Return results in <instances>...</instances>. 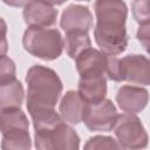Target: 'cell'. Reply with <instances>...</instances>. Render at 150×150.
<instances>
[{
	"instance_id": "obj_1",
	"label": "cell",
	"mask_w": 150,
	"mask_h": 150,
	"mask_svg": "<svg viewBox=\"0 0 150 150\" xmlns=\"http://www.w3.org/2000/svg\"><path fill=\"white\" fill-rule=\"evenodd\" d=\"M96 25L94 39L107 55H120L128 47L125 21L128 7L123 0H96L94 5Z\"/></svg>"
},
{
	"instance_id": "obj_2",
	"label": "cell",
	"mask_w": 150,
	"mask_h": 150,
	"mask_svg": "<svg viewBox=\"0 0 150 150\" xmlns=\"http://www.w3.org/2000/svg\"><path fill=\"white\" fill-rule=\"evenodd\" d=\"M26 83L27 110L39 107L55 108L63 90L62 81L55 70L41 64H34L27 71Z\"/></svg>"
},
{
	"instance_id": "obj_3",
	"label": "cell",
	"mask_w": 150,
	"mask_h": 150,
	"mask_svg": "<svg viewBox=\"0 0 150 150\" xmlns=\"http://www.w3.org/2000/svg\"><path fill=\"white\" fill-rule=\"evenodd\" d=\"M26 52L45 61H53L63 52V36L56 28L28 26L22 36Z\"/></svg>"
},
{
	"instance_id": "obj_4",
	"label": "cell",
	"mask_w": 150,
	"mask_h": 150,
	"mask_svg": "<svg viewBox=\"0 0 150 150\" xmlns=\"http://www.w3.org/2000/svg\"><path fill=\"white\" fill-rule=\"evenodd\" d=\"M105 75L115 82H130L134 84H150V62L144 55L131 54L122 59L108 55Z\"/></svg>"
},
{
	"instance_id": "obj_5",
	"label": "cell",
	"mask_w": 150,
	"mask_h": 150,
	"mask_svg": "<svg viewBox=\"0 0 150 150\" xmlns=\"http://www.w3.org/2000/svg\"><path fill=\"white\" fill-rule=\"evenodd\" d=\"M34 145L39 150H76L80 137L70 124L62 121L55 127L34 131Z\"/></svg>"
},
{
	"instance_id": "obj_6",
	"label": "cell",
	"mask_w": 150,
	"mask_h": 150,
	"mask_svg": "<svg viewBox=\"0 0 150 150\" xmlns=\"http://www.w3.org/2000/svg\"><path fill=\"white\" fill-rule=\"evenodd\" d=\"M114 132L121 149H143L148 145V134L136 114L117 115Z\"/></svg>"
},
{
	"instance_id": "obj_7",
	"label": "cell",
	"mask_w": 150,
	"mask_h": 150,
	"mask_svg": "<svg viewBox=\"0 0 150 150\" xmlns=\"http://www.w3.org/2000/svg\"><path fill=\"white\" fill-rule=\"evenodd\" d=\"M117 115V109L112 101L104 98L97 103H87L81 122L90 131H111Z\"/></svg>"
},
{
	"instance_id": "obj_8",
	"label": "cell",
	"mask_w": 150,
	"mask_h": 150,
	"mask_svg": "<svg viewBox=\"0 0 150 150\" xmlns=\"http://www.w3.org/2000/svg\"><path fill=\"white\" fill-rule=\"evenodd\" d=\"M60 25L66 33H88L93 26V14L86 6L69 5L61 14Z\"/></svg>"
},
{
	"instance_id": "obj_9",
	"label": "cell",
	"mask_w": 150,
	"mask_h": 150,
	"mask_svg": "<svg viewBox=\"0 0 150 150\" xmlns=\"http://www.w3.org/2000/svg\"><path fill=\"white\" fill-rule=\"evenodd\" d=\"M149 101V93L145 88L125 84L118 88L116 102L125 114H138L145 109Z\"/></svg>"
},
{
	"instance_id": "obj_10",
	"label": "cell",
	"mask_w": 150,
	"mask_h": 150,
	"mask_svg": "<svg viewBox=\"0 0 150 150\" xmlns=\"http://www.w3.org/2000/svg\"><path fill=\"white\" fill-rule=\"evenodd\" d=\"M76 70L80 76L87 75H105L108 55L91 47L84 49L75 59ZM107 76V75H105Z\"/></svg>"
},
{
	"instance_id": "obj_11",
	"label": "cell",
	"mask_w": 150,
	"mask_h": 150,
	"mask_svg": "<svg viewBox=\"0 0 150 150\" xmlns=\"http://www.w3.org/2000/svg\"><path fill=\"white\" fill-rule=\"evenodd\" d=\"M57 9L41 0H32L23 8V20L27 26L49 27L56 22Z\"/></svg>"
},
{
	"instance_id": "obj_12",
	"label": "cell",
	"mask_w": 150,
	"mask_h": 150,
	"mask_svg": "<svg viewBox=\"0 0 150 150\" xmlns=\"http://www.w3.org/2000/svg\"><path fill=\"white\" fill-rule=\"evenodd\" d=\"M107 80L105 75L80 76L77 93L87 103H97L105 98L108 89Z\"/></svg>"
},
{
	"instance_id": "obj_13",
	"label": "cell",
	"mask_w": 150,
	"mask_h": 150,
	"mask_svg": "<svg viewBox=\"0 0 150 150\" xmlns=\"http://www.w3.org/2000/svg\"><path fill=\"white\" fill-rule=\"evenodd\" d=\"M87 102L75 90H68L61 98L59 105V114L62 120L70 124L76 125L82 121L83 110Z\"/></svg>"
},
{
	"instance_id": "obj_14",
	"label": "cell",
	"mask_w": 150,
	"mask_h": 150,
	"mask_svg": "<svg viewBox=\"0 0 150 150\" xmlns=\"http://www.w3.org/2000/svg\"><path fill=\"white\" fill-rule=\"evenodd\" d=\"M23 98V86L16 77L0 83V110L21 108Z\"/></svg>"
},
{
	"instance_id": "obj_15",
	"label": "cell",
	"mask_w": 150,
	"mask_h": 150,
	"mask_svg": "<svg viewBox=\"0 0 150 150\" xmlns=\"http://www.w3.org/2000/svg\"><path fill=\"white\" fill-rule=\"evenodd\" d=\"M29 130V122L26 114L20 109H5L0 110V132L1 135Z\"/></svg>"
},
{
	"instance_id": "obj_16",
	"label": "cell",
	"mask_w": 150,
	"mask_h": 150,
	"mask_svg": "<svg viewBox=\"0 0 150 150\" xmlns=\"http://www.w3.org/2000/svg\"><path fill=\"white\" fill-rule=\"evenodd\" d=\"M89 47H91V41L88 33H66L63 38V49L73 60Z\"/></svg>"
},
{
	"instance_id": "obj_17",
	"label": "cell",
	"mask_w": 150,
	"mask_h": 150,
	"mask_svg": "<svg viewBox=\"0 0 150 150\" xmlns=\"http://www.w3.org/2000/svg\"><path fill=\"white\" fill-rule=\"evenodd\" d=\"M1 148L5 150H28L32 148L29 130L14 131L2 135Z\"/></svg>"
},
{
	"instance_id": "obj_18",
	"label": "cell",
	"mask_w": 150,
	"mask_h": 150,
	"mask_svg": "<svg viewBox=\"0 0 150 150\" xmlns=\"http://www.w3.org/2000/svg\"><path fill=\"white\" fill-rule=\"evenodd\" d=\"M84 149H121L117 141L110 136L97 135L90 137L84 144Z\"/></svg>"
},
{
	"instance_id": "obj_19",
	"label": "cell",
	"mask_w": 150,
	"mask_h": 150,
	"mask_svg": "<svg viewBox=\"0 0 150 150\" xmlns=\"http://www.w3.org/2000/svg\"><path fill=\"white\" fill-rule=\"evenodd\" d=\"M131 12L134 19L139 23H148L150 21L149 0H134L131 4Z\"/></svg>"
},
{
	"instance_id": "obj_20",
	"label": "cell",
	"mask_w": 150,
	"mask_h": 150,
	"mask_svg": "<svg viewBox=\"0 0 150 150\" xmlns=\"http://www.w3.org/2000/svg\"><path fill=\"white\" fill-rule=\"evenodd\" d=\"M16 67L12 59L6 55H0V83L15 79Z\"/></svg>"
},
{
	"instance_id": "obj_21",
	"label": "cell",
	"mask_w": 150,
	"mask_h": 150,
	"mask_svg": "<svg viewBox=\"0 0 150 150\" xmlns=\"http://www.w3.org/2000/svg\"><path fill=\"white\" fill-rule=\"evenodd\" d=\"M7 23L0 18V55H6L8 52V42H7Z\"/></svg>"
},
{
	"instance_id": "obj_22",
	"label": "cell",
	"mask_w": 150,
	"mask_h": 150,
	"mask_svg": "<svg viewBox=\"0 0 150 150\" xmlns=\"http://www.w3.org/2000/svg\"><path fill=\"white\" fill-rule=\"evenodd\" d=\"M149 27H150L149 22L142 23V25H139L138 30H137V39L143 45V47L146 52L149 50Z\"/></svg>"
},
{
	"instance_id": "obj_23",
	"label": "cell",
	"mask_w": 150,
	"mask_h": 150,
	"mask_svg": "<svg viewBox=\"0 0 150 150\" xmlns=\"http://www.w3.org/2000/svg\"><path fill=\"white\" fill-rule=\"evenodd\" d=\"M29 1H32V0H2L4 4H6L11 7H25Z\"/></svg>"
},
{
	"instance_id": "obj_24",
	"label": "cell",
	"mask_w": 150,
	"mask_h": 150,
	"mask_svg": "<svg viewBox=\"0 0 150 150\" xmlns=\"http://www.w3.org/2000/svg\"><path fill=\"white\" fill-rule=\"evenodd\" d=\"M41 1H43L48 5H50V6H59V5L64 4L67 0H41Z\"/></svg>"
},
{
	"instance_id": "obj_25",
	"label": "cell",
	"mask_w": 150,
	"mask_h": 150,
	"mask_svg": "<svg viewBox=\"0 0 150 150\" xmlns=\"http://www.w3.org/2000/svg\"><path fill=\"white\" fill-rule=\"evenodd\" d=\"M77 1H89V0H77Z\"/></svg>"
}]
</instances>
